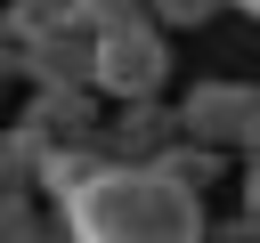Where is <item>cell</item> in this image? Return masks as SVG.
I'll list each match as a JSON object with an SVG mask.
<instances>
[{"label": "cell", "instance_id": "1", "mask_svg": "<svg viewBox=\"0 0 260 243\" xmlns=\"http://www.w3.org/2000/svg\"><path fill=\"white\" fill-rule=\"evenodd\" d=\"M211 219H203V194L162 178L154 162H106L81 194L57 202V235L73 243H195Z\"/></svg>", "mask_w": 260, "mask_h": 243}, {"label": "cell", "instance_id": "2", "mask_svg": "<svg viewBox=\"0 0 260 243\" xmlns=\"http://www.w3.org/2000/svg\"><path fill=\"white\" fill-rule=\"evenodd\" d=\"M162 32H171L162 16H138L122 32H98V89L114 105L122 97H162V81H171V40Z\"/></svg>", "mask_w": 260, "mask_h": 243}, {"label": "cell", "instance_id": "3", "mask_svg": "<svg viewBox=\"0 0 260 243\" xmlns=\"http://www.w3.org/2000/svg\"><path fill=\"white\" fill-rule=\"evenodd\" d=\"M24 89H49V81H98V32L89 24H65V32H49V40H8V57H0Z\"/></svg>", "mask_w": 260, "mask_h": 243}, {"label": "cell", "instance_id": "4", "mask_svg": "<svg viewBox=\"0 0 260 243\" xmlns=\"http://www.w3.org/2000/svg\"><path fill=\"white\" fill-rule=\"evenodd\" d=\"M252 113H260V89H252V81H195V89L179 97V122H187V138H203V146H228V154H236V138L252 130Z\"/></svg>", "mask_w": 260, "mask_h": 243}, {"label": "cell", "instance_id": "5", "mask_svg": "<svg viewBox=\"0 0 260 243\" xmlns=\"http://www.w3.org/2000/svg\"><path fill=\"white\" fill-rule=\"evenodd\" d=\"M187 138V122H179V105H162V97H122L114 113H106V146L122 154V162H154L162 146H179Z\"/></svg>", "mask_w": 260, "mask_h": 243}, {"label": "cell", "instance_id": "6", "mask_svg": "<svg viewBox=\"0 0 260 243\" xmlns=\"http://www.w3.org/2000/svg\"><path fill=\"white\" fill-rule=\"evenodd\" d=\"M98 81H49V89H32L24 97V113L49 130V138H98L106 130V113H98Z\"/></svg>", "mask_w": 260, "mask_h": 243}, {"label": "cell", "instance_id": "7", "mask_svg": "<svg viewBox=\"0 0 260 243\" xmlns=\"http://www.w3.org/2000/svg\"><path fill=\"white\" fill-rule=\"evenodd\" d=\"M106 162H114L106 130H98V138H57V146L41 154V178H32V186H41L49 202H65V194H81V186H89V178H98Z\"/></svg>", "mask_w": 260, "mask_h": 243}, {"label": "cell", "instance_id": "8", "mask_svg": "<svg viewBox=\"0 0 260 243\" xmlns=\"http://www.w3.org/2000/svg\"><path fill=\"white\" fill-rule=\"evenodd\" d=\"M65 24H81L73 0H8V8H0V32H8V40H49V32H65Z\"/></svg>", "mask_w": 260, "mask_h": 243}, {"label": "cell", "instance_id": "9", "mask_svg": "<svg viewBox=\"0 0 260 243\" xmlns=\"http://www.w3.org/2000/svg\"><path fill=\"white\" fill-rule=\"evenodd\" d=\"M219 154H228V146H203V138H179V146H162V154H154V170L203 194V186L219 178Z\"/></svg>", "mask_w": 260, "mask_h": 243}, {"label": "cell", "instance_id": "10", "mask_svg": "<svg viewBox=\"0 0 260 243\" xmlns=\"http://www.w3.org/2000/svg\"><path fill=\"white\" fill-rule=\"evenodd\" d=\"M73 16H81L89 32H122V24L154 16V8H146V0H73Z\"/></svg>", "mask_w": 260, "mask_h": 243}, {"label": "cell", "instance_id": "11", "mask_svg": "<svg viewBox=\"0 0 260 243\" xmlns=\"http://www.w3.org/2000/svg\"><path fill=\"white\" fill-rule=\"evenodd\" d=\"M146 8H154V16L171 24V32H195V24H211V16L228 8V0H146Z\"/></svg>", "mask_w": 260, "mask_h": 243}, {"label": "cell", "instance_id": "12", "mask_svg": "<svg viewBox=\"0 0 260 243\" xmlns=\"http://www.w3.org/2000/svg\"><path fill=\"white\" fill-rule=\"evenodd\" d=\"M244 211H252V219H260V154H252V162H244Z\"/></svg>", "mask_w": 260, "mask_h": 243}, {"label": "cell", "instance_id": "13", "mask_svg": "<svg viewBox=\"0 0 260 243\" xmlns=\"http://www.w3.org/2000/svg\"><path fill=\"white\" fill-rule=\"evenodd\" d=\"M236 154H244V162H252V154H260V113H252V130H244V138H236Z\"/></svg>", "mask_w": 260, "mask_h": 243}, {"label": "cell", "instance_id": "14", "mask_svg": "<svg viewBox=\"0 0 260 243\" xmlns=\"http://www.w3.org/2000/svg\"><path fill=\"white\" fill-rule=\"evenodd\" d=\"M228 8H236V16H252V24H260V0H228Z\"/></svg>", "mask_w": 260, "mask_h": 243}]
</instances>
